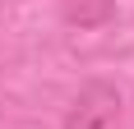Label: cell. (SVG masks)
<instances>
[{"label": "cell", "instance_id": "6da1fadb", "mask_svg": "<svg viewBox=\"0 0 134 129\" xmlns=\"http://www.w3.org/2000/svg\"><path fill=\"white\" fill-rule=\"evenodd\" d=\"M120 111H125L120 88L107 83V78H88V83L74 92V102H69L60 129H116L120 125Z\"/></svg>", "mask_w": 134, "mask_h": 129}, {"label": "cell", "instance_id": "7a4b0ae2", "mask_svg": "<svg viewBox=\"0 0 134 129\" xmlns=\"http://www.w3.org/2000/svg\"><path fill=\"white\" fill-rule=\"evenodd\" d=\"M60 14H65L69 28H102V23H111L116 0H65Z\"/></svg>", "mask_w": 134, "mask_h": 129}]
</instances>
